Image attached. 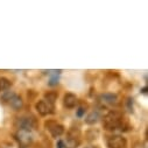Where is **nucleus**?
<instances>
[{
  "instance_id": "ddd939ff",
  "label": "nucleus",
  "mask_w": 148,
  "mask_h": 148,
  "mask_svg": "<svg viewBox=\"0 0 148 148\" xmlns=\"http://www.w3.org/2000/svg\"><path fill=\"white\" fill-rule=\"evenodd\" d=\"M57 97H58V95H57L55 91H50V92H47V93L45 95V100L55 106V103H56V100H57Z\"/></svg>"
},
{
  "instance_id": "dca6fc26",
  "label": "nucleus",
  "mask_w": 148,
  "mask_h": 148,
  "mask_svg": "<svg viewBox=\"0 0 148 148\" xmlns=\"http://www.w3.org/2000/svg\"><path fill=\"white\" fill-rule=\"evenodd\" d=\"M57 148H64V145H63V141H58L57 142Z\"/></svg>"
},
{
  "instance_id": "6e6552de",
  "label": "nucleus",
  "mask_w": 148,
  "mask_h": 148,
  "mask_svg": "<svg viewBox=\"0 0 148 148\" xmlns=\"http://www.w3.org/2000/svg\"><path fill=\"white\" fill-rule=\"evenodd\" d=\"M99 101L106 106H116L118 105V96L114 93H110V92H105L101 93L99 96Z\"/></svg>"
},
{
  "instance_id": "a211bd4d",
  "label": "nucleus",
  "mask_w": 148,
  "mask_h": 148,
  "mask_svg": "<svg viewBox=\"0 0 148 148\" xmlns=\"http://www.w3.org/2000/svg\"><path fill=\"white\" fill-rule=\"evenodd\" d=\"M141 93H143V95H147V86H145V88L141 90Z\"/></svg>"
},
{
  "instance_id": "423d86ee",
  "label": "nucleus",
  "mask_w": 148,
  "mask_h": 148,
  "mask_svg": "<svg viewBox=\"0 0 148 148\" xmlns=\"http://www.w3.org/2000/svg\"><path fill=\"white\" fill-rule=\"evenodd\" d=\"M45 127L50 132V134H51L53 138H60L61 135L64 134V131H65L64 126L61 125V124H58L55 120H48V121H46Z\"/></svg>"
},
{
  "instance_id": "7ed1b4c3",
  "label": "nucleus",
  "mask_w": 148,
  "mask_h": 148,
  "mask_svg": "<svg viewBox=\"0 0 148 148\" xmlns=\"http://www.w3.org/2000/svg\"><path fill=\"white\" fill-rule=\"evenodd\" d=\"M15 126L19 128V131L32 132L36 127V120L32 116H23L21 118H18Z\"/></svg>"
},
{
  "instance_id": "f257e3e1",
  "label": "nucleus",
  "mask_w": 148,
  "mask_h": 148,
  "mask_svg": "<svg viewBox=\"0 0 148 148\" xmlns=\"http://www.w3.org/2000/svg\"><path fill=\"white\" fill-rule=\"evenodd\" d=\"M103 125L106 131H126L128 125L124 119V114L119 111L111 110L110 112L104 117Z\"/></svg>"
},
{
  "instance_id": "0eeeda50",
  "label": "nucleus",
  "mask_w": 148,
  "mask_h": 148,
  "mask_svg": "<svg viewBox=\"0 0 148 148\" xmlns=\"http://www.w3.org/2000/svg\"><path fill=\"white\" fill-rule=\"evenodd\" d=\"M35 110L38 111L40 116L46 117V116L53 114L55 112V106L51 105V104H49L45 99H41V100H39L38 103L35 104Z\"/></svg>"
},
{
  "instance_id": "9d476101",
  "label": "nucleus",
  "mask_w": 148,
  "mask_h": 148,
  "mask_svg": "<svg viewBox=\"0 0 148 148\" xmlns=\"http://www.w3.org/2000/svg\"><path fill=\"white\" fill-rule=\"evenodd\" d=\"M101 119V113L99 110H93L85 117V124L88 125H95Z\"/></svg>"
},
{
  "instance_id": "4468645a",
  "label": "nucleus",
  "mask_w": 148,
  "mask_h": 148,
  "mask_svg": "<svg viewBox=\"0 0 148 148\" xmlns=\"http://www.w3.org/2000/svg\"><path fill=\"white\" fill-rule=\"evenodd\" d=\"M13 95H14V92H12V91H7V92H6V93L3 96V100H5V101H8Z\"/></svg>"
},
{
  "instance_id": "2eb2a0df",
  "label": "nucleus",
  "mask_w": 148,
  "mask_h": 148,
  "mask_svg": "<svg viewBox=\"0 0 148 148\" xmlns=\"http://www.w3.org/2000/svg\"><path fill=\"white\" fill-rule=\"evenodd\" d=\"M85 113V108L84 107H79L78 110H77V112H76V114H77V117H83V114Z\"/></svg>"
},
{
  "instance_id": "9b49d317",
  "label": "nucleus",
  "mask_w": 148,
  "mask_h": 148,
  "mask_svg": "<svg viewBox=\"0 0 148 148\" xmlns=\"http://www.w3.org/2000/svg\"><path fill=\"white\" fill-rule=\"evenodd\" d=\"M7 103H8V104H10V106H11L13 110H15V111L21 110V108H22V106H23V100H22V98H21L20 96L15 95V93L11 97V99H10Z\"/></svg>"
},
{
  "instance_id": "f3484780",
  "label": "nucleus",
  "mask_w": 148,
  "mask_h": 148,
  "mask_svg": "<svg viewBox=\"0 0 148 148\" xmlns=\"http://www.w3.org/2000/svg\"><path fill=\"white\" fill-rule=\"evenodd\" d=\"M84 148H99L98 146H95V145H89V146H85Z\"/></svg>"
},
{
  "instance_id": "20e7f679",
  "label": "nucleus",
  "mask_w": 148,
  "mask_h": 148,
  "mask_svg": "<svg viewBox=\"0 0 148 148\" xmlns=\"http://www.w3.org/2000/svg\"><path fill=\"white\" fill-rule=\"evenodd\" d=\"M14 136H15V140L18 141L20 148H28L33 142V135L30 132L18 131Z\"/></svg>"
},
{
  "instance_id": "39448f33",
  "label": "nucleus",
  "mask_w": 148,
  "mask_h": 148,
  "mask_svg": "<svg viewBox=\"0 0 148 148\" xmlns=\"http://www.w3.org/2000/svg\"><path fill=\"white\" fill-rule=\"evenodd\" d=\"M106 145L108 148H127V140L123 135L114 134L107 138Z\"/></svg>"
},
{
  "instance_id": "f8f14e48",
  "label": "nucleus",
  "mask_w": 148,
  "mask_h": 148,
  "mask_svg": "<svg viewBox=\"0 0 148 148\" xmlns=\"http://www.w3.org/2000/svg\"><path fill=\"white\" fill-rule=\"evenodd\" d=\"M12 86V82L6 77H0V91L6 92Z\"/></svg>"
},
{
  "instance_id": "f03ea898",
  "label": "nucleus",
  "mask_w": 148,
  "mask_h": 148,
  "mask_svg": "<svg viewBox=\"0 0 148 148\" xmlns=\"http://www.w3.org/2000/svg\"><path fill=\"white\" fill-rule=\"evenodd\" d=\"M81 138H82V133L81 130L77 127H71L68 133H66V138L63 142L64 148H77L81 145Z\"/></svg>"
},
{
  "instance_id": "1a4fd4ad",
  "label": "nucleus",
  "mask_w": 148,
  "mask_h": 148,
  "mask_svg": "<svg viewBox=\"0 0 148 148\" xmlns=\"http://www.w3.org/2000/svg\"><path fill=\"white\" fill-rule=\"evenodd\" d=\"M77 103H78V99H77L76 95H73L71 92H68V93L64 95V97H63V105H64V107L71 110L73 107H76Z\"/></svg>"
}]
</instances>
